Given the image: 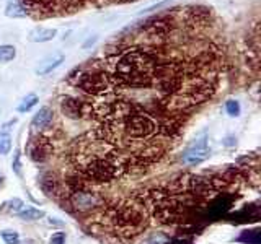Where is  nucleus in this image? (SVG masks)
Segmentation results:
<instances>
[{"instance_id":"412c9836","label":"nucleus","mask_w":261,"mask_h":244,"mask_svg":"<svg viewBox=\"0 0 261 244\" xmlns=\"http://www.w3.org/2000/svg\"><path fill=\"white\" fill-rule=\"evenodd\" d=\"M49 244H65V233L64 231H57L51 236Z\"/></svg>"},{"instance_id":"4468645a","label":"nucleus","mask_w":261,"mask_h":244,"mask_svg":"<svg viewBox=\"0 0 261 244\" xmlns=\"http://www.w3.org/2000/svg\"><path fill=\"white\" fill-rule=\"evenodd\" d=\"M16 55V49L12 44H4L0 46V62H10L15 59Z\"/></svg>"},{"instance_id":"f3484780","label":"nucleus","mask_w":261,"mask_h":244,"mask_svg":"<svg viewBox=\"0 0 261 244\" xmlns=\"http://www.w3.org/2000/svg\"><path fill=\"white\" fill-rule=\"evenodd\" d=\"M12 150V137L10 134L0 132V155H7Z\"/></svg>"},{"instance_id":"dca6fc26","label":"nucleus","mask_w":261,"mask_h":244,"mask_svg":"<svg viewBox=\"0 0 261 244\" xmlns=\"http://www.w3.org/2000/svg\"><path fill=\"white\" fill-rule=\"evenodd\" d=\"M4 210H7L8 214H18L20 210H23V200L21 199H12V200H8L4 203Z\"/></svg>"},{"instance_id":"a211bd4d","label":"nucleus","mask_w":261,"mask_h":244,"mask_svg":"<svg viewBox=\"0 0 261 244\" xmlns=\"http://www.w3.org/2000/svg\"><path fill=\"white\" fill-rule=\"evenodd\" d=\"M225 111L230 117H239L240 112H242V108H240V103L237 100H228L225 103Z\"/></svg>"},{"instance_id":"9b49d317","label":"nucleus","mask_w":261,"mask_h":244,"mask_svg":"<svg viewBox=\"0 0 261 244\" xmlns=\"http://www.w3.org/2000/svg\"><path fill=\"white\" fill-rule=\"evenodd\" d=\"M237 241L245 242V244H261V233L258 228H255V230H245L239 238H237Z\"/></svg>"},{"instance_id":"4be33fe9","label":"nucleus","mask_w":261,"mask_h":244,"mask_svg":"<svg viewBox=\"0 0 261 244\" xmlns=\"http://www.w3.org/2000/svg\"><path fill=\"white\" fill-rule=\"evenodd\" d=\"M15 124H16V119H12V120L5 122V124L2 126V132L8 134V130H10V129H12V126H15Z\"/></svg>"},{"instance_id":"9d476101","label":"nucleus","mask_w":261,"mask_h":244,"mask_svg":"<svg viewBox=\"0 0 261 244\" xmlns=\"http://www.w3.org/2000/svg\"><path fill=\"white\" fill-rule=\"evenodd\" d=\"M5 15L8 18H24V16H28L20 0H8V4L5 7Z\"/></svg>"},{"instance_id":"0eeeda50","label":"nucleus","mask_w":261,"mask_h":244,"mask_svg":"<svg viewBox=\"0 0 261 244\" xmlns=\"http://www.w3.org/2000/svg\"><path fill=\"white\" fill-rule=\"evenodd\" d=\"M53 119H54L53 109L49 108V106H43V108L35 114V117L31 120V126L38 130H44L53 124Z\"/></svg>"},{"instance_id":"6e6552de","label":"nucleus","mask_w":261,"mask_h":244,"mask_svg":"<svg viewBox=\"0 0 261 244\" xmlns=\"http://www.w3.org/2000/svg\"><path fill=\"white\" fill-rule=\"evenodd\" d=\"M56 35H57L56 28L38 26L30 31V41H33V43H47V41H53L56 38Z\"/></svg>"},{"instance_id":"aec40b11","label":"nucleus","mask_w":261,"mask_h":244,"mask_svg":"<svg viewBox=\"0 0 261 244\" xmlns=\"http://www.w3.org/2000/svg\"><path fill=\"white\" fill-rule=\"evenodd\" d=\"M20 157H21V153L20 150H16L15 151V157H13V161H12V168H13V173L15 174H21V161H20Z\"/></svg>"},{"instance_id":"423d86ee","label":"nucleus","mask_w":261,"mask_h":244,"mask_svg":"<svg viewBox=\"0 0 261 244\" xmlns=\"http://www.w3.org/2000/svg\"><path fill=\"white\" fill-rule=\"evenodd\" d=\"M72 205L77 210H90L96 205H100L103 199L95 192H85V191H75L70 197Z\"/></svg>"},{"instance_id":"7ed1b4c3","label":"nucleus","mask_w":261,"mask_h":244,"mask_svg":"<svg viewBox=\"0 0 261 244\" xmlns=\"http://www.w3.org/2000/svg\"><path fill=\"white\" fill-rule=\"evenodd\" d=\"M235 197L228 192H219L217 195L211 199V202L204 207L202 218L206 220H219L228 214V210L232 208Z\"/></svg>"},{"instance_id":"6ab92c4d","label":"nucleus","mask_w":261,"mask_h":244,"mask_svg":"<svg viewBox=\"0 0 261 244\" xmlns=\"http://www.w3.org/2000/svg\"><path fill=\"white\" fill-rule=\"evenodd\" d=\"M2 239L5 244H20V236L16 231H2Z\"/></svg>"},{"instance_id":"b1692460","label":"nucleus","mask_w":261,"mask_h":244,"mask_svg":"<svg viewBox=\"0 0 261 244\" xmlns=\"http://www.w3.org/2000/svg\"><path fill=\"white\" fill-rule=\"evenodd\" d=\"M95 41H96V38H92V39H88V41H87V43L84 44V47H88L90 44H93V43H95Z\"/></svg>"},{"instance_id":"1a4fd4ad","label":"nucleus","mask_w":261,"mask_h":244,"mask_svg":"<svg viewBox=\"0 0 261 244\" xmlns=\"http://www.w3.org/2000/svg\"><path fill=\"white\" fill-rule=\"evenodd\" d=\"M64 59H65L64 54H57L54 57H49V59L41 62V65L36 69V73H38V75H46V73L53 72L54 69L59 67V65L64 62Z\"/></svg>"},{"instance_id":"39448f33","label":"nucleus","mask_w":261,"mask_h":244,"mask_svg":"<svg viewBox=\"0 0 261 244\" xmlns=\"http://www.w3.org/2000/svg\"><path fill=\"white\" fill-rule=\"evenodd\" d=\"M53 153V143L49 142V138L38 135L31 140L30 146H28V155L30 158L35 163H43L46 161Z\"/></svg>"},{"instance_id":"f8f14e48","label":"nucleus","mask_w":261,"mask_h":244,"mask_svg":"<svg viewBox=\"0 0 261 244\" xmlns=\"http://www.w3.org/2000/svg\"><path fill=\"white\" fill-rule=\"evenodd\" d=\"M38 101H39V98H38V95H35V93H30V95H27L21 100V103L18 104V108H16V111L18 112H28V111H31L35 106L38 104Z\"/></svg>"},{"instance_id":"2eb2a0df","label":"nucleus","mask_w":261,"mask_h":244,"mask_svg":"<svg viewBox=\"0 0 261 244\" xmlns=\"http://www.w3.org/2000/svg\"><path fill=\"white\" fill-rule=\"evenodd\" d=\"M41 187H43V191H44L47 195H54V194H56V191H57L54 176L46 174L43 179H41Z\"/></svg>"},{"instance_id":"ddd939ff","label":"nucleus","mask_w":261,"mask_h":244,"mask_svg":"<svg viewBox=\"0 0 261 244\" xmlns=\"http://www.w3.org/2000/svg\"><path fill=\"white\" fill-rule=\"evenodd\" d=\"M18 217L21 220H28V222H35V220H41L43 217H46V214L43 210H38L35 207H28L24 210H20L18 211Z\"/></svg>"},{"instance_id":"20e7f679","label":"nucleus","mask_w":261,"mask_h":244,"mask_svg":"<svg viewBox=\"0 0 261 244\" xmlns=\"http://www.w3.org/2000/svg\"><path fill=\"white\" fill-rule=\"evenodd\" d=\"M211 155V150L207 146V138L206 135H202L199 138H196L193 143H190V146L183 151L181 160L186 165H201L204 163Z\"/></svg>"},{"instance_id":"5701e85b","label":"nucleus","mask_w":261,"mask_h":244,"mask_svg":"<svg viewBox=\"0 0 261 244\" xmlns=\"http://www.w3.org/2000/svg\"><path fill=\"white\" fill-rule=\"evenodd\" d=\"M237 143V140H235V137H232V135H228L225 140H224V145L225 146H232V145H235Z\"/></svg>"},{"instance_id":"f03ea898","label":"nucleus","mask_w":261,"mask_h":244,"mask_svg":"<svg viewBox=\"0 0 261 244\" xmlns=\"http://www.w3.org/2000/svg\"><path fill=\"white\" fill-rule=\"evenodd\" d=\"M61 111L65 117L75 120L84 117H92V104H90L88 98L64 96L61 100Z\"/></svg>"},{"instance_id":"f257e3e1","label":"nucleus","mask_w":261,"mask_h":244,"mask_svg":"<svg viewBox=\"0 0 261 244\" xmlns=\"http://www.w3.org/2000/svg\"><path fill=\"white\" fill-rule=\"evenodd\" d=\"M147 211L142 200L136 195V200H126L108 210L106 220L121 236H136L147 225Z\"/></svg>"}]
</instances>
